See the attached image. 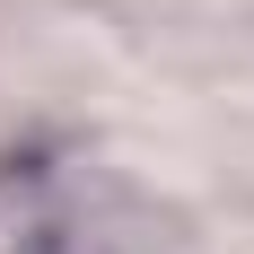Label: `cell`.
<instances>
[{"label": "cell", "mask_w": 254, "mask_h": 254, "mask_svg": "<svg viewBox=\"0 0 254 254\" xmlns=\"http://www.w3.org/2000/svg\"><path fill=\"white\" fill-rule=\"evenodd\" d=\"M0 254H131V228L62 167H0Z\"/></svg>", "instance_id": "1"}]
</instances>
